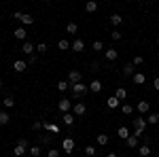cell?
<instances>
[{"label": "cell", "mask_w": 159, "mask_h": 157, "mask_svg": "<svg viewBox=\"0 0 159 157\" xmlns=\"http://www.w3.org/2000/svg\"><path fill=\"white\" fill-rule=\"evenodd\" d=\"M61 121H64V125L72 127V125H74V115H72V113H64V115H61Z\"/></svg>", "instance_id": "cell-14"}, {"label": "cell", "mask_w": 159, "mask_h": 157, "mask_svg": "<svg viewBox=\"0 0 159 157\" xmlns=\"http://www.w3.org/2000/svg\"><path fill=\"white\" fill-rule=\"evenodd\" d=\"M57 49H60V51H66V49H70V43H68L66 38H60V40H57Z\"/></svg>", "instance_id": "cell-28"}, {"label": "cell", "mask_w": 159, "mask_h": 157, "mask_svg": "<svg viewBox=\"0 0 159 157\" xmlns=\"http://www.w3.org/2000/svg\"><path fill=\"white\" fill-rule=\"evenodd\" d=\"M115 98H117V100H125V98H127V89H125V87H119V89H117V91H115Z\"/></svg>", "instance_id": "cell-22"}, {"label": "cell", "mask_w": 159, "mask_h": 157, "mask_svg": "<svg viewBox=\"0 0 159 157\" xmlns=\"http://www.w3.org/2000/svg\"><path fill=\"white\" fill-rule=\"evenodd\" d=\"M108 21H110L112 25H121V24H123V17L119 15V13H112V15L108 17Z\"/></svg>", "instance_id": "cell-18"}, {"label": "cell", "mask_w": 159, "mask_h": 157, "mask_svg": "<svg viewBox=\"0 0 159 157\" xmlns=\"http://www.w3.org/2000/svg\"><path fill=\"white\" fill-rule=\"evenodd\" d=\"M85 11H87V13H96V11H98V2L89 0V2L85 4Z\"/></svg>", "instance_id": "cell-25"}, {"label": "cell", "mask_w": 159, "mask_h": 157, "mask_svg": "<svg viewBox=\"0 0 159 157\" xmlns=\"http://www.w3.org/2000/svg\"><path fill=\"white\" fill-rule=\"evenodd\" d=\"M28 64H36V55H30L28 58Z\"/></svg>", "instance_id": "cell-45"}, {"label": "cell", "mask_w": 159, "mask_h": 157, "mask_svg": "<svg viewBox=\"0 0 159 157\" xmlns=\"http://www.w3.org/2000/svg\"><path fill=\"white\" fill-rule=\"evenodd\" d=\"M85 155H87V157H96V155H98L96 146H91V145H89V146H85Z\"/></svg>", "instance_id": "cell-34"}, {"label": "cell", "mask_w": 159, "mask_h": 157, "mask_svg": "<svg viewBox=\"0 0 159 157\" xmlns=\"http://www.w3.org/2000/svg\"><path fill=\"white\" fill-rule=\"evenodd\" d=\"M110 36H112V40H121V32H119V30H112Z\"/></svg>", "instance_id": "cell-40"}, {"label": "cell", "mask_w": 159, "mask_h": 157, "mask_svg": "<svg viewBox=\"0 0 159 157\" xmlns=\"http://www.w3.org/2000/svg\"><path fill=\"white\" fill-rule=\"evenodd\" d=\"M47 157H60V151H57V149H49Z\"/></svg>", "instance_id": "cell-41"}, {"label": "cell", "mask_w": 159, "mask_h": 157, "mask_svg": "<svg viewBox=\"0 0 159 157\" xmlns=\"http://www.w3.org/2000/svg\"><path fill=\"white\" fill-rule=\"evenodd\" d=\"M153 89H155V91H159V76L153 81Z\"/></svg>", "instance_id": "cell-44"}, {"label": "cell", "mask_w": 159, "mask_h": 157, "mask_svg": "<svg viewBox=\"0 0 159 157\" xmlns=\"http://www.w3.org/2000/svg\"><path fill=\"white\" fill-rule=\"evenodd\" d=\"M25 68H28V64H25L24 60H17V62H13V70H15V72H25Z\"/></svg>", "instance_id": "cell-11"}, {"label": "cell", "mask_w": 159, "mask_h": 157, "mask_svg": "<svg viewBox=\"0 0 159 157\" xmlns=\"http://www.w3.org/2000/svg\"><path fill=\"white\" fill-rule=\"evenodd\" d=\"M70 87H72V85L68 83V81H57V89H60V91H68Z\"/></svg>", "instance_id": "cell-32"}, {"label": "cell", "mask_w": 159, "mask_h": 157, "mask_svg": "<svg viewBox=\"0 0 159 157\" xmlns=\"http://www.w3.org/2000/svg\"><path fill=\"white\" fill-rule=\"evenodd\" d=\"M28 140L25 138H19L17 140V145H15V149H13V157H25V153H28Z\"/></svg>", "instance_id": "cell-1"}, {"label": "cell", "mask_w": 159, "mask_h": 157, "mask_svg": "<svg viewBox=\"0 0 159 157\" xmlns=\"http://www.w3.org/2000/svg\"><path fill=\"white\" fill-rule=\"evenodd\" d=\"M85 113H87V106L83 104V102H74L72 104V115L74 117H83Z\"/></svg>", "instance_id": "cell-5"}, {"label": "cell", "mask_w": 159, "mask_h": 157, "mask_svg": "<svg viewBox=\"0 0 159 157\" xmlns=\"http://www.w3.org/2000/svg\"><path fill=\"white\" fill-rule=\"evenodd\" d=\"M57 109H60V113H70V110H72V102H70L68 98H61Z\"/></svg>", "instance_id": "cell-6"}, {"label": "cell", "mask_w": 159, "mask_h": 157, "mask_svg": "<svg viewBox=\"0 0 159 157\" xmlns=\"http://www.w3.org/2000/svg\"><path fill=\"white\" fill-rule=\"evenodd\" d=\"M70 91H72V96H74V98H83L87 91H89V85H83V83L72 85V87H70Z\"/></svg>", "instance_id": "cell-2"}, {"label": "cell", "mask_w": 159, "mask_h": 157, "mask_svg": "<svg viewBox=\"0 0 159 157\" xmlns=\"http://www.w3.org/2000/svg\"><path fill=\"white\" fill-rule=\"evenodd\" d=\"M136 110H138L140 115H148V113H151V104H148L147 100H142V102L136 104Z\"/></svg>", "instance_id": "cell-8"}, {"label": "cell", "mask_w": 159, "mask_h": 157, "mask_svg": "<svg viewBox=\"0 0 159 157\" xmlns=\"http://www.w3.org/2000/svg\"><path fill=\"white\" fill-rule=\"evenodd\" d=\"M13 17H15V19H17V21H21V24L24 25H32L34 24V17H32V15H28V13H13Z\"/></svg>", "instance_id": "cell-3"}, {"label": "cell", "mask_w": 159, "mask_h": 157, "mask_svg": "<svg viewBox=\"0 0 159 157\" xmlns=\"http://www.w3.org/2000/svg\"><path fill=\"white\" fill-rule=\"evenodd\" d=\"M61 149H64L66 153H72V151H74V140H72V138H70V136L61 140Z\"/></svg>", "instance_id": "cell-9"}, {"label": "cell", "mask_w": 159, "mask_h": 157, "mask_svg": "<svg viewBox=\"0 0 159 157\" xmlns=\"http://www.w3.org/2000/svg\"><path fill=\"white\" fill-rule=\"evenodd\" d=\"M117 134H119V138H123V140H127V138H129V130H127V127H119Z\"/></svg>", "instance_id": "cell-33"}, {"label": "cell", "mask_w": 159, "mask_h": 157, "mask_svg": "<svg viewBox=\"0 0 159 157\" xmlns=\"http://www.w3.org/2000/svg\"><path fill=\"white\" fill-rule=\"evenodd\" d=\"M108 109H121V100H117L115 96L108 98Z\"/></svg>", "instance_id": "cell-23"}, {"label": "cell", "mask_w": 159, "mask_h": 157, "mask_svg": "<svg viewBox=\"0 0 159 157\" xmlns=\"http://www.w3.org/2000/svg\"><path fill=\"white\" fill-rule=\"evenodd\" d=\"M104 53H106V60H108V62H115L117 58H119V51H117V49H112V47L106 49Z\"/></svg>", "instance_id": "cell-15"}, {"label": "cell", "mask_w": 159, "mask_h": 157, "mask_svg": "<svg viewBox=\"0 0 159 157\" xmlns=\"http://www.w3.org/2000/svg\"><path fill=\"white\" fill-rule=\"evenodd\" d=\"M0 87H2V81H0Z\"/></svg>", "instance_id": "cell-47"}, {"label": "cell", "mask_w": 159, "mask_h": 157, "mask_svg": "<svg viewBox=\"0 0 159 157\" xmlns=\"http://www.w3.org/2000/svg\"><path fill=\"white\" fill-rule=\"evenodd\" d=\"M138 142H140V140H138L136 136H129V138H127V146H129V149H136Z\"/></svg>", "instance_id": "cell-36"}, {"label": "cell", "mask_w": 159, "mask_h": 157, "mask_svg": "<svg viewBox=\"0 0 159 157\" xmlns=\"http://www.w3.org/2000/svg\"><path fill=\"white\" fill-rule=\"evenodd\" d=\"M89 70H91V72H98V70H100V64H98V62H91V64H89Z\"/></svg>", "instance_id": "cell-39"}, {"label": "cell", "mask_w": 159, "mask_h": 157, "mask_svg": "<svg viewBox=\"0 0 159 157\" xmlns=\"http://www.w3.org/2000/svg\"><path fill=\"white\" fill-rule=\"evenodd\" d=\"M66 81H68L70 85H79L81 81H83V74L79 72V70H70V72H68V79H66Z\"/></svg>", "instance_id": "cell-4"}, {"label": "cell", "mask_w": 159, "mask_h": 157, "mask_svg": "<svg viewBox=\"0 0 159 157\" xmlns=\"http://www.w3.org/2000/svg\"><path fill=\"white\" fill-rule=\"evenodd\" d=\"M134 74H136V66L132 64V62L123 66V76H134Z\"/></svg>", "instance_id": "cell-13"}, {"label": "cell", "mask_w": 159, "mask_h": 157, "mask_svg": "<svg viewBox=\"0 0 159 157\" xmlns=\"http://www.w3.org/2000/svg\"><path fill=\"white\" fill-rule=\"evenodd\" d=\"M132 81H134L136 85H144L147 83V76H144V72H136L134 76H132Z\"/></svg>", "instance_id": "cell-17"}, {"label": "cell", "mask_w": 159, "mask_h": 157, "mask_svg": "<svg viewBox=\"0 0 159 157\" xmlns=\"http://www.w3.org/2000/svg\"><path fill=\"white\" fill-rule=\"evenodd\" d=\"M51 142H53V134H45L40 138V145H45V146H51Z\"/></svg>", "instance_id": "cell-27"}, {"label": "cell", "mask_w": 159, "mask_h": 157, "mask_svg": "<svg viewBox=\"0 0 159 157\" xmlns=\"http://www.w3.org/2000/svg\"><path fill=\"white\" fill-rule=\"evenodd\" d=\"M106 157H119V155H117V153H108Z\"/></svg>", "instance_id": "cell-46"}, {"label": "cell", "mask_w": 159, "mask_h": 157, "mask_svg": "<svg viewBox=\"0 0 159 157\" xmlns=\"http://www.w3.org/2000/svg\"><path fill=\"white\" fill-rule=\"evenodd\" d=\"M132 125H134V130H140V132H144L147 130V117H138V119H134L132 121Z\"/></svg>", "instance_id": "cell-7"}, {"label": "cell", "mask_w": 159, "mask_h": 157, "mask_svg": "<svg viewBox=\"0 0 159 157\" xmlns=\"http://www.w3.org/2000/svg\"><path fill=\"white\" fill-rule=\"evenodd\" d=\"M2 104H4V109H11V106H15V98L13 96H4Z\"/></svg>", "instance_id": "cell-26"}, {"label": "cell", "mask_w": 159, "mask_h": 157, "mask_svg": "<svg viewBox=\"0 0 159 157\" xmlns=\"http://www.w3.org/2000/svg\"><path fill=\"white\" fill-rule=\"evenodd\" d=\"M13 36L17 38V40H24V43H25V36H28V32H25V28H17V30L13 32Z\"/></svg>", "instance_id": "cell-16"}, {"label": "cell", "mask_w": 159, "mask_h": 157, "mask_svg": "<svg viewBox=\"0 0 159 157\" xmlns=\"http://www.w3.org/2000/svg\"><path fill=\"white\" fill-rule=\"evenodd\" d=\"M70 49H72L74 53H81V51L85 49V43H83L81 38H74V43H70Z\"/></svg>", "instance_id": "cell-10"}, {"label": "cell", "mask_w": 159, "mask_h": 157, "mask_svg": "<svg viewBox=\"0 0 159 157\" xmlns=\"http://www.w3.org/2000/svg\"><path fill=\"white\" fill-rule=\"evenodd\" d=\"M147 123H148V125H157V123H159V113H148Z\"/></svg>", "instance_id": "cell-19"}, {"label": "cell", "mask_w": 159, "mask_h": 157, "mask_svg": "<svg viewBox=\"0 0 159 157\" xmlns=\"http://www.w3.org/2000/svg\"><path fill=\"white\" fill-rule=\"evenodd\" d=\"M66 32H68V34H76V32H79V25L74 24V21H70V24L66 25Z\"/></svg>", "instance_id": "cell-31"}, {"label": "cell", "mask_w": 159, "mask_h": 157, "mask_svg": "<svg viewBox=\"0 0 159 157\" xmlns=\"http://www.w3.org/2000/svg\"><path fill=\"white\" fill-rule=\"evenodd\" d=\"M138 153H140V157H148V155H151V146H148V145H142L140 149H138Z\"/></svg>", "instance_id": "cell-30"}, {"label": "cell", "mask_w": 159, "mask_h": 157, "mask_svg": "<svg viewBox=\"0 0 159 157\" xmlns=\"http://www.w3.org/2000/svg\"><path fill=\"white\" fill-rule=\"evenodd\" d=\"M134 110H136V106L127 104V102H125V104H121V113H123V115H127V117H129V115H132Z\"/></svg>", "instance_id": "cell-21"}, {"label": "cell", "mask_w": 159, "mask_h": 157, "mask_svg": "<svg viewBox=\"0 0 159 157\" xmlns=\"http://www.w3.org/2000/svg\"><path fill=\"white\" fill-rule=\"evenodd\" d=\"M96 142H98L100 146H106L108 145V136H106V134H98V136H96Z\"/></svg>", "instance_id": "cell-24"}, {"label": "cell", "mask_w": 159, "mask_h": 157, "mask_svg": "<svg viewBox=\"0 0 159 157\" xmlns=\"http://www.w3.org/2000/svg\"><path fill=\"white\" fill-rule=\"evenodd\" d=\"M36 51H38V53H45V51H47V43H38Z\"/></svg>", "instance_id": "cell-38"}, {"label": "cell", "mask_w": 159, "mask_h": 157, "mask_svg": "<svg viewBox=\"0 0 159 157\" xmlns=\"http://www.w3.org/2000/svg\"><path fill=\"white\" fill-rule=\"evenodd\" d=\"M91 49H93V51H102V49H104V43H102V40H93Z\"/></svg>", "instance_id": "cell-37"}, {"label": "cell", "mask_w": 159, "mask_h": 157, "mask_svg": "<svg viewBox=\"0 0 159 157\" xmlns=\"http://www.w3.org/2000/svg\"><path fill=\"white\" fill-rule=\"evenodd\" d=\"M89 91H93V94H100V91H102V81H100V79H93V81L89 83Z\"/></svg>", "instance_id": "cell-12"}, {"label": "cell", "mask_w": 159, "mask_h": 157, "mask_svg": "<svg viewBox=\"0 0 159 157\" xmlns=\"http://www.w3.org/2000/svg\"><path fill=\"white\" fill-rule=\"evenodd\" d=\"M40 127H43V121H34V123H32V130H34V132H38Z\"/></svg>", "instance_id": "cell-42"}, {"label": "cell", "mask_w": 159, "mask_h": 157, "mask_svg": "<svg viewBox=\"0 0 159 157\" xmlns=\"http://www.w3.org/2000/svg\"><path fill=\"white\" fill-rule=\"evenodd\" d=\"M28 153H30L32 157H38V155H40V146H38V145L30 146V149H28Z\"/></svg>", "instance_id": "cell-35"}, {"label": "cell", "mask_w": 159, "mask_h": 157, "mask_svg": "<svg viewBox=\"0 0 159 157\" xmlns=\"http://www.w3.org/2000/svg\"><path fill=\"white\" fill-rule=\"evenodd\" d=\"M21 51H24L25 55H34V45L25 40V43H24V47H21Z\"/></svg>", "instance_id": "cell-20"}, {"label": "cell", "mask_w": 159, "mask_h": 157, "mask_svg": "<svg viewBox=\"0 0 159 157\" xmlns=\"http://www.w3.org/2000/svg\"><path fill=\"white\" fill-rule=\"evenodd\" d=\"M142 62H144V60H142V55H136V58H134V62H132V64H134V66H140Z\"/></svg>", "instance_id": "cell-43"}, {"label": "cell", "mask_w": 159, "mask_h": 157, "mask_svg": "<svg viewBox=\"0 0 159 157\" xmlns=\"http://www.w3.org/2000/svg\"><path fill=\"white\" fill-rule=\"evenodd\" d=\"M11 121V117H9V113L7 110H0V125H7Z\"/></svg>", "instance_id": "cell-29"}]
</instances>
